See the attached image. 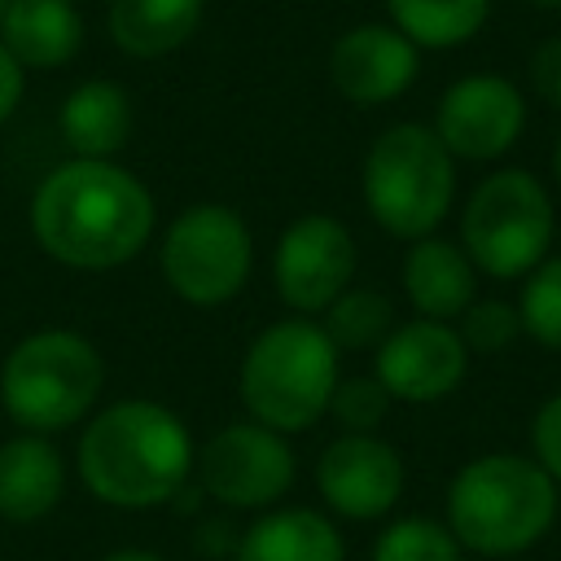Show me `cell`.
Returning <instances> with one entry per match:
<instances>
[{
    "label": "cell",
    "mask_w": 561,
    "mask_h": 561,
    "mask_svg": "<svg viewBox=\"0 0 561 561\" xmlns=\"http://www.w3.org/2000/svg\"><path fill=\"white\" fill-rule=\"evenodd\" d=\"M101 561H167V557L153 548H110Z\"/></svg>",
    "instance_id": "30"
},
{
    "label": "cell",
    "mask_w": 561,
    "mask_h": 561,
    "mask_svg": "<svg viewBox=\"0 0 561 561\" xmlns=\"http://www.w3.org/2000/svg\"><path fill=\"white\" fill-rule=\"evenodd\" d=\"M359 193L368 219L394 241H421L443 228L456 202V158L430 123H390L373 136Z\"/></svg>",
    "instance_id": "6"
},
{
    "label": "cell",
    "mask_w": 561,
    "mask_h": 561,
    "mask_svg": "<svg viewBox=\"0 0 561 561\" xmlns=\"http://www.w3.org/2000/svg\"><path fill=\"white\" fill-rule=\"evenodd\" d=\"M368 561H465V548L443 517L399 513L377 530Z\"/></svg>",
    "instance_id": "23"
},
{
    "label": "cell",
    "mask_w": 561,
    "mask_h": 561,
    "mask_svg": "<svg viewBox=\"0 0 561 561\" xmlns=\"http://www.w3.org/2000/svg\"><path fill=\"white\" fill-rule=\"evenodd\" d=\"M552 175H557V188H561V131H557V145H552Z\"/></svg>",
    "instance_id": "31"
},
{
    "label": "cell",
    "mask_w": 561,
    "mask_h": 561,
    "mask_svg": "<svg viewBox=\"0 0 561 561\" xmlns=\"http://www.w3.org/2000/svg\"><path fill=\"white\" fill-rule=\"evenodd\" d=\"M390 394L386 386L373 377V373H355V377H342L333 386V399H329V416L337 421L342 434H377L386 412H390Z\"/></svg>",
    "instance_id": "26"
},
{
    "label": "cell",
    "mask_w": 561,
    "mask_h": 561,
    "mask_svg": "<svg viewBox=\"0 0 561 561\" xmlns=\"http://www.w3.org/2000/svg\"><path fill=\"white\" fill-rule=\"evenodd\" d=\"M359 245L351 228L324 210L289 219L272 245V285L294 316H320L342 289L355 285Z\"/></svg>",
    "instance_id": "10"
},
{
    "label": "cell",
    "mask_w": 561,
    "mask_h": 561,
    "mask_svg": "<svg viewBox=\"0 0 561 561\" xmlns=\"http://www.w3.org/2000/svg\"><path fill=\"white\" fill-rule=\"evenodd\" d=\"M526 70H530V88H535V96L561 114V35L539 39L535 53H530V66H526Z\"/></svg>",
    "instance_id": "28"
},
{
    "label": "cell",
    "mask_w": 561,
    "mask_h": 561,
    "mask_svg": "<svg viewBox=\"0 0 561 561\" xmlns=\"http://www.w3.org/2000/svg\"><path fill=\"white\" fill-rule=\"evenodd\" d=\"M4 4H9V0H0V13H4Z\"/></svg>",
    "instance_id": "33"
},
{
    "label": "cell",
    "mask_w": 561,
    "mask_h": 561,
    "mask_svg": "<svg viewBox=\"0 0 561 561\" xmlns=\"http://www.w3.org/2000/svg\"><path fill=\"white\" fill-rule=\"evenodd\" d=\"M22 92H26V70L4 53L0 44V123L13 118V110L22 105Z\"/></svg>",
    "instance_id": "29"
},
{
    "label": "cell",
    "mask_w": 561,
    "mask_h": 561,
    "mask_svg": "<svg viewBox=\"0 0 561 561\" xmlns=\"http://www.w3.org/2000/svg\"><path fill=\"white\" fill-rule=\"evenodd\" d=\"M70 465L48 434H9L0 443V522L35 526L66 500Z\"/></svg>",
    "instance_id": "15"
},
{
    "label": "cell",
    "mask_w": 561,
    "mask_h": 561,
    "mask_svg": "<svg viewBox=\"0 0 561 561\" xmlns=\"http://www.w3.org/2000/svg\"><path fill=\"white\" fill-rule=\"evenodd\" d=\"M39 254L70 272H114L145 254L158 228L149 184L114 158H66L26 206Z\"/></svg>",
    "instance_id": "1"
},
{
    "label": "cell",
    "mask_w": 561,
    "mask_h": 561,
    "mask_svg": "<svg viewBox=\"0 0 561 561\" xmlns=\"http://www.w3.org/2000/svg\"><path fill=\"white\" fill-rule=\"evenodd\" d=\"M202 9L206 0H110L105 26L127 57L153 61L193 39V31L202 26Z\"/></svg>",
    "instance_id": "20"
},
{
    "label": "cell",
    "mask_w": 561,
    "mask_h": 561,
    "mask_svg": "<svg viewBox=\"0 0 561 561\" xmlns=\"http://www.w3.org/2000/svg\"><path fill=\"white\" fill-rule=\"evenodd\" d=\"M421 75V48L390 22H359L329 48V79L351 105H390Z\"/></svg>",
    "instance_id": "14"
},
{
    "label": "cell",
    "mask_w": 561,
    "mask_h": 561,
    "mask_svg": "<svg viewBox=\"0 0 561 561\" xmlns=\"http://www.w3.org/2000/svg\"><path fill=\"white\" fill-rule=\"evenodd\" d=\"M342 381V351L320 320L280 316L263 324L237 368V394L250 421L294 438L329 416L333 386Z\"/></svg>",
    "instance_id": "4"
},
{
    "label": "cell",
    "mask_w": 561,
    "mask_h": 561,
    "mask_svg": "<svg viewBox=\"0 0 561 561\" xmlns=\"http://www.w3.org/2000/svg\"><path fill=\"white\" fill-rule=\"evenodd\" d=\"M316 320L337 351H377L394 329V302L373 285H351Z\"/></svg>",
    "instance_id": "22"
},
{
    "label": "cell",
    "mask_w": 561,
    "mask_h": 561,
    "mask_svg": "<svg viewBox=\"0 0 561 561\" xmlns=\"http://www.w3.org/2000/svg\"><path fill=\"white\" fill-rule=\"evenodd\" d=\"M430 127L456 162H500L526 131V96L513 79L473 70L447 83Z\"/></svg>",
    "instance_id": "12"
},
{
    "label": "cell",
    "mask_w": 561,
    "mask_h": 561,
    "mask_svg": "<svg viewBox=\"0 0 561 561\" xmlns=\"http://www.w3.org/2000/svg\"><path fill=\"white\" fill-rule=\"evenodd\" d=\"M513 307H517V320H522V337L561 355V250L548 254L543 263H535L517 280V302Z\"/></svg>",
    "instance_id": "24"
},
{
    "label": "cell",
    "mask_w": 561,
    "mask_h": 561,
    "mask_svg": "<svg viewBox=\"0 0 561 561\" xmlns=\"http://www.w3.org/2000/svg\"><path fill=\"white\" fill-rule=\"evenodd\" d=\"M105 390V359L79 329H35L0 359V408L26 434H66L83 425Z\"/></svg>",
    "instance_id": "5"
},
{
    "label": "cell",
    "mask_w": 561,
    "mask_h": 561,
    "mask_svg": "<svg viewBox=\"0 0 561 561\" xmlns=\"http://www.w3.org/2000/svg\"><path fill=\"white\" fill-rule=\"evenodd\" d=\"M158 272L188 307L232 302L254 272V232L228 202L184 206L158 237Z\"/></svg>",
    "instance_id": "8"
},
{
    "label": "cell",
    "mask_w": 561,
    "mask_h": 561,
    "mask_svg": "<svg viewBox=\"0 0 561 561\" xmlns=\"http://www.w3.org/2000/svg\"><path fill=\"white\" fill-rule=\"evenodd\" d=\"M469 351L447 320H394V329L373 351V377L386 386L394 403H438L456 394L469 377Z\"/></svg>",
    "instance_id": "13"
},
{
    "label": "cell",
    "mask_w": 561,
    "mask_h": 561,
    "mask_svg": "<svg viewBox=\"0 0 561 561\" xmlns=\"http://www.w3.org/2000/svg\"><path fill=\"white\" fill-rule=\"evenodd\" d=\"M386 13L416 48H456L486 26L491 0H386Z\"/></svg>",
    "instance_id": "21"
},
{
    "label": "cell",
    "mask_w": 561,
    "mask_h": 561,
    "mask_svg": "<svg viewBox=\"0 0 561 561\" xmlns=\"http://www.w3.org/2000/svg\"><path fill=\"white\" fill-rule=\"evenodd\" d=\"M193 478H197V491L219 508L263 513L285 504L298 478V460L285 434L245 416V421L219 425L206 443H197Z\"/></svg>",
    "instance_id": "9"
},
{
    "label": "cell",
    "mask_w": 561,
    "mask_h": 561,
    "mask_svg": "<svg viewBox=\"0 0 561 561\" xmlns=\"http://www.w3.org/2000/svg\"><path fill=\"white\" fill-rule=\"evenodd\" d=\"M399 280H403L408 307L425 320L456 324L460 311L478 298V272H473L469 254L460 250V241H451L443 232L408 241L403 263H399Z\"/></svg>",
    "instance_id": "16"
},
{
    "label": "cell",
    "mask_w": 561,
    "mask_h": 561,
    "mask_svg": "<svg viewBox=\"0 0 561 561\" xmlns=\"http://www.w3.org/2000/svg\"><path fill=\"white\" fill-rule=\"evenodd\" d=\"M561 491L530 451H482L465 460L443 495V522L473 557H522L557 522Z\"/></svg>",
    "instance_id": "3"
},
{
    "label": "cell",
    "mask_w": 561,
    "mask_h": 561,
    "mask_svg": "<svg viewBox=\"0 0 561 561\" xmlns=\"http://www.w3.org/2000/svg\"><path fill=\"white\" fill-rule=\"evenodd\" d=\"M316 495L329 517L386 522L408 486V465L381 434H337L316 456Z\"/></svg>",
    "instance_id": "11"
},
{
    "label": "cell",
    "mask_w": 561,
    "mask_h": 561,
    "mask_svg": "<svg viewBox=\"0 0 561 561\" xmlns=\"http://www.w3.org/2000/svg\"><path fill=\"white\" fill-rule=\"evenodd\" d=\"M197 443L184 416L158 399L131 394L96 408L75 443V473L105 508H162L193 482Z\"/></svg>",
    "instance_id": "2"
},
{
    "label": "cell",
    "mask_w": 561,
    "mask_h": 561,
    "mask_svg": "<svg viewBox=\"0 0 561 561\" xmlns=\"http://www.w3.org/2000/svg\"><path fill=\"white\" fill-rule=\"evenodd\" d=\"M0 44L22 70H57L83 44L75 0H9L0 13Z\"/></svg>",
    "instance_id": "18"
},
{
    "label": "cell",
    "mask_w": 561,
    "mask_h": 561,
    "mask_svg": "<svg viewBox=\"0 0 561 561\" xmlns=\"http://www.w3.org/2000/svg\"><path fill=\"white\" fill-rule=\"evenodd\" d=\"M535 9H548V13H561V0H530Z\"/></svg>",
    "instance_id": "32"
},
{
    "label": "cell",
    "mask_w": 561,
    "mask_h": 561,
    "mask_svg": "<svg viewBox=\"0 0 561 561\" xmlns=\"http://www.w3.org/2000/svg\"><path fill=\"white\" fill-rule=\"evenodd\" d=\"M557 210L543 180L526 167H495L460 206L456 241L486 280H522L552 254Z\"/></svg>",
    "instance_id": "7"
},
{
    "label": "cell",
    "mask_w": 561,
    "mask_h": 561,
    "mask_svg": "<svg viewBox=\"0 0 561 561\" xmlns=\"http://www.w3.org/2000/svg\"><path fill=\"white\" fill-rule=\"evenodd\" d=\"M456 333H460L469 355H500L522 337V320H517V307L508 298H473L460 311Z\"/></svg>",
    "instance_id": "25"
},
{
    "label": "cell",
    "mask_w": 561,
    "mask_h": 561,
    "mask_svg": "<svg viewBox=\"0 0 561 561\" xmlns=\"http://www.w3.org/2000/svg\"><path fill=\"white\" fill-rule=\"evenodd\" d=\"M530 456L561 491V390L548 394L530 416Z\"/></svg>",
    "instance_id": "27"
},
{
    "label": "cell",
    "mask_w": 561,
    "mask_h": 561,
    "mask_svg": "<svg viewBox=\"0 0 561 561\" xmlns=\"http://www.w3.org/2000/svg\"><path fill=\"white\" fill-rule=\"evenodd\" d=\"M70 158H114L131 140V96L114 79H83L57 110Z\"/></svg>",
    "instance_id": "19"
},
{
    "label": "cell",
    "mask_w": 561,
    "mask_h": 561,
    "mask_svg": "<svg viewBox=\"0 0 561 561\" xmlns=\"http://www.w3.org/2000/svg\"><path fill=\"white\" fill-rule=\"evenodd\" d=\"M232 561H346V539L324 508L276 504L237 535Z\"/></svg>",
    "instance_id": "17"
}]
</instances>
